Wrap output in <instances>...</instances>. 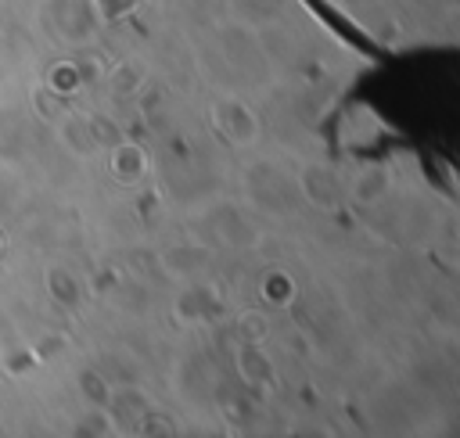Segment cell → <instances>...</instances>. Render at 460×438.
Masks as SVG:
<instances>
[{
    "label": "cell",
    "instance_id": "cell-1",
    "mask_svg": "<svg viewBox=\"0 0 460 438\" xmlns=\"http://www.w3.org/2000/svg\"><path fill=\"white\" fill-rule=\"evenodd\" d=\"M241 327H244L248 341H262V337H266V330H270V327H266V320H262V316H255V312H248V316L241 320Z\"/></svg>",
    "mask_w": 460,
    "mask_h": 438
}]
</instances>
